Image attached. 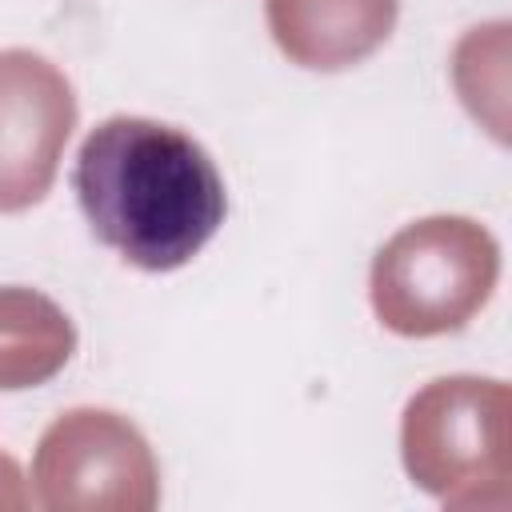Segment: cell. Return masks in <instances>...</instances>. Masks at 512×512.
Listing matches in <instances>:
<instances>
[{
  "instance_id": "cell-7",
  "label": "cell",
  "mask_w": 512,
  "mask_h": 512,
  "mask_svg": "<svg viewBox=\"0 0 512 512\" xmlns=\"http://www.w3.org/2000/svg\"><path fill=\"white\" fill-rule=\"evenodd\" d=\"M76 352L68 312L36 288H0V392L48 384Z\"/></svg>"
},
{
  "instance_id": "cell-3",
  "label": "cell",
  "mask_w": 512,
  "mask_h": 512,
  "mask_svg": "<svg viewBox=\"0 0 512 512\" xmlns=\"http://www.w3.org/2000/svg\"><path fill=\"white\" fill-rule=\"evenodd\" d=\"M500 280L496 236L468 216H428L380 244L368 296L380 324L396 336L460 332Z\"/></svg>"
},
{
  "instance_id": "cell-2",
  "label": "cell",
  "mask_w": 512,
  "mask_h": 512,
  "mask_svg": "<svg viewBox=\"0 0 512 512\" xmlns=\"http://www.w3.org/2000/svg\"><path fill=\"white\" fill-rule=\"evenodd\" d=\"M512 392L488 376L424 384L400 420V456L416 488L448 508H508Z\"/></svg>"
},
{
  "instance_id": "cell-8",
  "label": "cell",
  "mask_w": 512,
  "mask_h": 512,
  "mask_svg": "<svg viewBox=\"0 0 512 512\" xmlns=\"http://www.w3.org/2000/svg\"><path fill=\"white\" fill-rule=\"evenodd\" d=\"M28 496L20 492V472H16V464L8 460V456H0V508L8 504V508H20Z\"/></svg>"
},
{
  "instance_id": "cell-6",
  "label": "cell",
  "mask_w": 512,
  "mask_h": 512,
  "mask_svg": "<svg viewBox=\"0 0 512 512\" xmlns=\"http://www.w3.org/2000/svg\"><path fill=\"white\" fill-rule=\"evenodd\" d=\"M400 0H264L276 48L312 72L364 64L396 28Z\"/></svg>"
},
{
  "instance_id": "cell-4",
  "label": "cell",
  "mask_w": 512,
  "mask_h": 512,
  "mask_svg": "<svg viewBox=\"0 0 512 512\" xmlns=\"http://www.w3.org/2000/svg\"><path fill=\"white\" fill-rule=\"evenodd\" d=\"M32 500L48 512H152L160 504V468L128 416L72 408L36 444Z\"/></svg>"
},
{
  "instance_id": "cell-5",
  "label": "cell",
  "mask_w": 512,
  "mask_h": 512,
  "mask_svg": "<svg viewBox=\"0 0 512 512\" xmlns=\"http://www.w3.org/2000/svg\"><path fill=\"white\" fill-rule=\"evenodd\" d=\"M76 128L68 76L32 48L0 52V212L40 204Z\"/></svg>"
},
{
  "instance_id": "cell-1",
  "label": "cell",
  "mask_w": 512,
  "mask_h": 512,
  "mask_svg": "<svg viewBox=\"0 0 512 512\" xmlns=\"http://www.w3.org/2000/svg\"><path fill=\"white\" fill-rule=\"evenodd\" d=\"M72 188L92 236L144 272L184 268L228 216L204 144L148 116L100 120L76 152Z\"/></svg>"
}]
</instances>
